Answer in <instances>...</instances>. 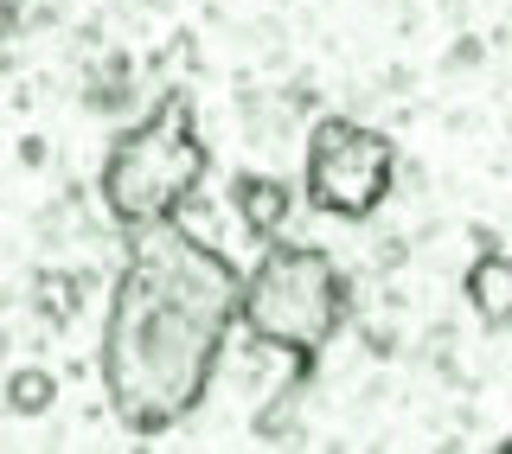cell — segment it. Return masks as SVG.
Wrapping results in <instances>:
<instances>
[{"mask_svg": "<svg viewBox=\"0 0 512 454\" xmlns=\"http://www.w3.org/2000/svg\"><path fill=\"white\" fill-rule=\"evenodd\" d=\"M461 301L474 307V320L487 333H506L512 327V256L487 243V250L461 269Z\"/></svg>", "mask_w": 512, "mask_h": 454, "instance_id": "6", "label": "cell"}, {"mask_svg": "<svg viewBox=\"0 0 512 454\" xmlns=\"http://www.w3.org/2000/svg\"><path fill=\"white\" fill-rule=\"evenodd\" d=\"M231 205H237V218H244V231L269 243V237H282V231H288V218H295L301 192L288 186V180H276V173L244 167V173L231 180Z\"/></svg>", "mask_w": 512, "mask_h": 454, "instance_id": "5", "label": "cell"}, {"mask_svg": "<svg viewBox=\"0 0 512 454\" xmlns=\"http://www.w3.org/2000/svg\"><path fill=\"white\" fill-rule=\"evenodd\" d=\"M500 454H512V435H506V442H500Z\"/></svg>", "mask_w": 512, "mask_h": 454, "instance_id": "9", "label": "cell"}, {"mask_svg": "<svg viewBox=\"0 0 512 454\" xmlns=\"http://www.w3.org/2000/svg\"><path fill=\"white\" fill-rule=\"evenodd\" d=\"M13 7H20V0H0V32L13 26Z\"/></svg>", "mask_w": 512, "mask_h": 454, "instance_id": "8", "label": "cell"}, {"mask_svg": "<svg viewBox=\"0 0 512 454\" xmlns=\"http://www.w3.org/2000/svg\"><path fill=\"white\" fill-rule=\"evenodd\" d=\"M244 269L218 243L192 237L186 218L122 231V269L103 307V378L109 416L128 435H173L199 416L237 333Z\"/></svg>", "mask_w": 512, "mask_h": 454, "instance_id": "1", "label": "cell"}, {"mask_svg": "<svg viewBox=\"0 0 512 454\" xmlns=\"http://www.w3.org/2000/svg\"><path fill=\"white\" fill-rule=\"evenodd\" d=\"M205 173H212V141L199 128L192 90H167L148 116H135L116 141L103 148V212L116 231H141V224L180 218L199 199Z\"/></svg>", "mask_w": 512, "mask_h": 454, "instance_id": "3", "label": "cell"}, {"mask_svg": "<svg viewBox=\"0 0 512 454\" xmlns=\"http://www.w3.org/2000/svg\"><path fill=\"white\" fill-rule=\"evenodd\" d=\"M52 403H58V378H52L45 365H20V371L7 378V410H13V416H45Z\"/></svg>", "mask_w": 512, "mask_h": 454, "instance_id": "7", "label": "cell"}, {"mask_svg": "<svg viewBox=\"0 0 512 454\" xmlns=\"http://www.w3.org/2000/svg\"><path fill=\"white\" fill-rule=\"evenodd\" d=\"M352 314V282L340 256L320 243L269 237L256 269H244V295H237V327L256 346L282 352L295 365V391H308L314 365L327 359V346L340 339Z\"/></svg>", "mask_w": 512, "mask_h": 454, "instance_id": "2", "label": "cell"}, {"mask_svg": "<svg viewBox=\"0 0 512 454\" xmlns=\"http://www.w3.org/2000/svg\"><path fill=\"white\" fill-rule=\"evenodd\" d=\"M391 186H397V141L384 135V128L352 122V116H320L308 128L295 192L320 218L365 224L384 199H391Z\"/></svg>", "mask_w": 512, "mask_h": 454, "instance_id": "4", "label": "cell"}]
</instances>
